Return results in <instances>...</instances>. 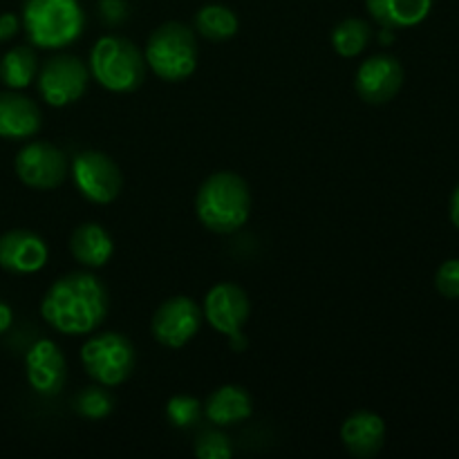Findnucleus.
I'll use <instances>...</instances> for the list:
<instances>
[{
    "mask_svg": "<svg viewBox=\"0 0 459 459\" xmlns=\"http://www.w3.org/2000/svg\"><path fill=\"white\" fill-rule=\"evenodd\" d=\"M48 245L36 233L13 229L0 236V269L18 276L36 273L48 263Z\"/></svg>",
    "mask_w": 459,
    "mask_h": 459,
    "instance_id": "4468645a",
    "label": "nucleus"
},
{
    "mask_svg": "<svg viewBox=\"0 0 459 459\" xmlns=\"http://www.w3.org/2000/svg\"><path fill=\"white\" fill-rule=\"evenodd\" d=\"M231 444L218 430H209L197 437L195 455L200 459H229L231 457Z\"/></svg>",
    "mask_w": 459,
    "mask_h": 459,
    "instance_id": "393cba45",
    "label": "nucleus"
},
{
    "mask_svg": "<svg viewBox=\"0 0 459 459\" xmlns=\"http://www.w3.org/2000/svg\"><path fill=\"white\" fill-rule=\"evenodd\" d=\"M25 375L34 393L45 397L61 393L67 379V363L61 348L54 341H36L25 354Z\"/></svg>",
    "mask_w": 459,
    "mask_h": 459,
    "instance_id": "ddd939ff",
    "label": "nucleus"
},
{
    "mask_svg": "<svg viewBox=\"0 0 459 459\" xmlns=\"http://www.w3.org/2000/svg\"><path fill=\"white\" fill-rule=\"evenodd\" d=\"M72 178L81 195L92 204H110L121 195V169L101 151H83L72 160Z\"/></svg>",
    "mask_w": 459,
    "mask_h": 459,
    "instance_id": "6e6552de",
    "label": "nucleus"
},
{
    "mask_svg": "<svg viewBox=\"0 0 459 459\" xmlns=\"http://www.w3.org/2000/svg\"><path fill=\"white\" fill-rule=\"evenodd\" d=\"M254 412L251 394L242 385H220L215 393L209 394L204 403V415L218 426H233L249 420Z\"/></svg>",
    "mask_w": 459,
    "mask_h": 459,
    "instance_id": "6ab92c4d",
    "label": "nucleus"
},
{
    "mask_svg": "<svg viewBox=\"0 0 459 459\" xmlns=\"http://www.w3.org/2000/svg\"><path fill=\"white\" fill-rule=\"evenodd\" d=\"M193 25H195L197 34L204 36L206 40L220 43V40H227L231 39V36H236L240 22H238V16L233 13V9L213 3L204 4V7L195 13Z\"/></svg>",
    "mask_w": 459,
    "mask_h": 459,
    "instance_id": "412c9836",
    "label": "nucleus"
},
{
    "mask_svg": "<svg viewBox=\"0 0 459 459\" xmlns=\"http://www.w3.org/2000/svg\"><path fill=\"white\" fill-rule=\"evenodd\" d=\"M366 9L385 30H406L429 18L433 0H366Z\"/></svg>",
    "mask_w": 459,
    "mask_h": 459,
    "instance_id": "a211bd4d",
    "label": "nucleus"
},
{
    "mask_svg": "<svg viewBox=\"0 0 459 459\" xmlns=\"http://www.w3.org/2000/svg\"><path fill=\"white\" fill-rule=\"evenodd\" d=\"M43 126V115L36 101L18 90L0 92V137L22 142L31 139Z\"/></svg>",
    "mask_w": 459,
    "mask_h": 459,
    "instance_id": "2eb2a0df",
    "label": "nucleus"
},
{
    "mask_svg": "<svg viewBox=\"0 0 459 459\" xmlns=\"http://www.w3.org/2000/svg\"><path fill=\"white\" fill-rule=\"evenodd\" d=\"M40 316L61 334H92L108 316L106 285L88 272L61 276L43 296Z\"/></svg>",
    "mask_w": 459,
    "mask_h": 459,
    "instance_id": "f257e3e1",
    "label": "nucleus"
},
{
    "mask_svg": "<svg viewBox=\"0 0 459 459\" xmlns=\"http://www.w3.org/2000/svg\"><path fill=\"white\" fill-rule=\"evenodd\" d=\"M21 21L31 45L61 49L79 39L85 27V13L79 0H25Z\"/></svg>",
    "mask_w": 459,
    "mask_h": 459,
    "instance_id": "7ed1b4c3",
    "label": "nucleus"
},
{
    "mask_svg": "<svg viewBox=\"0 0 459 459\" xmlns=\"http://www.w3.org/2000/svg\"><path fill=\"white\" fill-rule=\"evenodd\" d=\"M341 439L352 457L370 459L384 448L385 421L370 411H359L350 415L341 426Z\"/></svg>",
    "mask_w": 459,
    "mask_h": 459,
    "instance_id": "dca6fc26",
    "label": "nucleus"
},
{
    "mask_svg": "<svg viewBox=\"0 0 459 459\" xmlns=\"http://www.w3.org/2000/svg\"><path fill=\"white\" fill-rule=\"evenodd\" d=\"M12 323H13L12 307H9L7 303H3V300H0V336H3L4 332L9 330V327H12Z\"/></svg>",
    "mask_w": 459,
    "mask_h": 459,
    "instance_id": "cd10ccee",
    "label": "nucleus"
},
{
    "mask_svg": "<svg viewBox=\"0 0 459 459\" xmlns=\"http://www.w3.org/2000/svg\"><path fill=\"white\" fill-rule=\"evenodd\" d=\"M70 251L79 264L88 269H99L110 263L112 254H115V242L101 224L85 222L72 231Z\"/></svg>",
    "mask_w": 459,
    "mask_h": 459,
    "instance_id": "f3484780",
    "label": "nucleus"
},
{
    "mask_svg": "<svg viewBox=\"0 0 459 459\" xmlns=\"http://www.w3.org/2000/svg\"><path fill=\"white\" fill-rule=\"evenodd\" d=\"M197 220L213 233H233L251 213L249 184L236 173L220 170L202 182L195 195Z\"/></svg>",
    "mask_w": 459,
    "mask_h": 459,
    "instance_id": "f03ea898",
    "label": "nucleus"
},
{
    "mask_svg": "<svg viewBox=\"0 0 459 459\" xmlns=\"http://www.w3.org/2000/svg\"><path fill=\"white\" fill-rule=\"evenodd\" d=\"M39 74V56L30 45L12 48L0 58V83L9 90H25Z\"/></svg>",
    "mask_w": 459,
    "mask_h": 459,
    "instance_id": "aec40b11",
    "label": "nucleus"
},
{
    "mask_svg": "<svg viewBox=\"0 0 459 459\" xmlns=\"http://www.w3.org/2000/svg\"><path fill=\"white\" fill-rule=\"evenodd\" d=\"M435 287L444 299H459V258H451L439 264L435 273Z\"/></svg>",
    "mask_w": 459,
    "mask_h": 459,
    "instance_id": "a878e982",
    "label": "nucleus"
},
{
    "mask_svg": "<svg viewBox=\"0 0 459 459\" xmlns=\"http://www.w3.org/2000/svg\"><path fill=\"white\" fill-rule=\"evenodd\" d=\"M18 179L36 191L58 188L67 178V157L49 142H31L16 155L13 161Z\"/></svg>",
    "mask_w": 459,
    "mask_h": 459,
    "instance_id": "1a4fd4ad",
    "label": "nucleus"
},
{
    "mask_svg": "<svg viewBox=\"0 0 459 459\" xmlns=\"http://www.w3.org/2000/svg\"><path fill=\"white\" fill-rule=\"evenodd\" d=\"M372 27L363 18H345L332 30V48L339 56L354 58L370 45Z\"/></svg>",
    "mask_w": 459,
    "mask_h": 459,
    "instance_id": "4be33fe9",
    "label": "nucleus"
},
{
    "mask_svg": "<svg viewBox=\"0 0 459 459\" xmlns=\"http://www.w3.org/2000/svg\"><path fill=\"white\" fill-rule=\"evenodd\" d=\"M202 309L188 296H173L157 307L151 332L164 348H184L200 332Z\"/></svg>",
    "mask_w": 459,
    "mask_h": 459,
    "instance_id": "9d476101",
    "label": "nucleus"
},
{
    "mask_svg": "<svg viewBox=\"0 0 459 459\" xmlns=\"http://www.w3.org/2000/svg\"><path fill=\"white\" fill-rule=\"evenodd\" d=\"M18 30H21V18L16 13H3L0 16V43L13 39L18 34Z\"/></svg>",
    "mask_w": 459,
    "mask_h": 459,
    "instance_id": "bb28decb",
    "label": "nucleus"
},
{
    "mask_svg": "<svg viewBox=\"0 0 459 459\" xmlns=\"http://www.w3.org/2000/svg\"><path fill=\"white\" fill-rule=\"evenodd\" d=\"M202 403L195 397H186V394H178V397L169 399L166 403V417L175 429H188L200 420Z\"/></svg>",
    "mask_w": 459,
    "mask_h": 459,
    "instance_id": "b1692460",
    "label": "nucleus"
},
{
    "mask_svg": "<svg viewBox=\"0 0 459 459\" xmlns=\"http://www.w3.org/2000/svg\"><path fill=\"white\" fill-rule=\"evenodd\" d=\"M81 363L97 384L106 388L121 385L137 366L133 343L117 332L90 336L81 348Z\"/></svg>",
    "mask_w": 459,
    "mask_h": 459,
    "instance_id": "423d86ee",
    "label": "nucleus"
},
{
    "mask_svg": "<svg viewBox=\"0 0 459 459\" xmlns=\"http://www.w3.org/2000/svg\"><path fill=\"white\" fill-rule=\"evenodd\" d=\"M143 58L161 81L179 83L188 79L197 67L195 31L184 22H164L148 39Z\"/></svg>",
    "mask_w": 459,
    "mask_h": 459,
    "instance_id": "39448f33",
    "label": "nucleus"
},
{
    "mask_svg": "<svg viewBox=\"0 0 459 459\" xmlns=\"http://www.w3.org/2000/svg\"><path fill=\"white\" fill-rule=\"evenodd\" d=\"M112 406H115V402H112L106 385L101 384L83 388L74 399V411L81 417H88V420H103V417L110 415Z\"/></svg>",
    "mask_w": 459,
    "mask_h": 459,
    "instance_id": "5701e85b",
    "label": "nucleus"
},
{
    "mask_svg": "<svg viewBox=\"0 0 459 459\" xmlns=\"http://www.w3.org/2000/svg\"><path fill=\"white\" fill-rule=\"evenodd\" d=\"M249 296L233 282H218L211 287L204 299V309H202V316L209 321V325L229 339L240 336L242 327L249 321Z\"/></svg>",
    "mask_w": 459,
    "mask_h": 459,
    "instance_id": "f8f14e48",
    "label": "nucleus"
},
{
    "mask_svg": "<svg viewBox=\"0 0 459 459\" xmlns=\"http://www.w3.org/2000/svg\"><path fill=\"white\" fill-rule=\"evenodd\" d=\"M90 83V67L72 54H56L39 70V94L52 108L79 101Z\"/></svg>",
    "mask_w": 459,
    "mask_h": 459,
    "instance_id": "0eeeda50",
    "label": "nucleus"
},
{
    "mask_svg": "<svg viewBox=\"0 0 459 459\" xmlns=\"http://www.w3.org/2000/svg\"><path fill=\"white\" fill-rule=\"evenodd\" d=\"M146 58L133 40L108 34L90 52V74L110 92H134L146 79Z\"/></svg>",
    "mask_w": 459,
    "mask_h": 459,
    "instance_id": "20e7f679",
    "label": "nucleus"
},
{
    "mask_svg": "<svg viewBox=\"0 0 459 459\" xmlns=\"http://www.w3.org/2000/svg\"><path fill=\"white\" fill-rule=\"evenodd\" d=\"M403 85V65L390 54H375L359 65L354 74L357 94L370 106L393 101Z\"/></svg>",
    "mask_w": 459,
    "mask_h": 459,
    "instance_id": "9b49d317",
    "label": "nucleus"
},
{
    "mask_svg": "<svg viewBox=\"0 0 459 459\" xmlns=\"http://www.w3.org/2000/svg\"><path fill=\"white\" fill-rule=\"evenodd\" d=\"M451 222L459 229V184L451 195Z\"/></svg>",
    "mask_w": 459,
    "mask_h": 459,
    "instance_id": "c85d7f7f",
    "label": "nucleus"
}]
</instances>
